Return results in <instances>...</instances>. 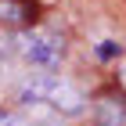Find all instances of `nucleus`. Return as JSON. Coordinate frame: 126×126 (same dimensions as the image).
Masks as SVG:
<instances>
[{
    "label": "nucleus",
    "instance_id": "nucleus-3",
    "mask_svg": "<svg viewBox=\"0 0 126 126\" xmlns=\"http://www.w3.org/2000/svg\"><path fill=\"white\" fill-rule=\"evenodd\" d=\"M97 115H101L105 126H126V108H123L119 97H105V101L97 105Z\"/></svg>",
    "mask_w": 126,
    "mask_h": 126
},
{
    "label": "nucleus",
    "instance_id": "nucleus-7",
    "mask_svg": "<svg viewBox=\"0 0 126 126\" xmlns=\"http://www.w3.org/2000/svg\"><path fill=\"white\" fill-rule=\"evenodd\" d=\"M0 76H4V54H0Z\"/></svg>",
    "mask_w": 126,
    "mask_h": 126
},
{
    "label": "nucleus",
    "instance_id": "nucleus-4",
    "mask_svg": "<svg viewBox=\"0 0 126 126\" xmlns=\"http://www.w3.org/2000/svg\"><path fill=\"white\" fill-rule=\"evenodd\" d=\"M32 11L29 4H18V0H0V22H25Z\"/></svg>",
    "mask_w": 126,
    "mask_h": 126
},
{
    "label": "nucleus",
    "instance_id": "nucleus-6",
    "mask_svg": "<svg viewBox=\"0 0 126 126\" xmlns=\"http://www.w3.org/2000/svg\"><path fill=\"white\" fill-rule=\"evenodd\" d=\"M0 126H25L15 112H7V108H0Z\"/></svg>",
    "mask_w": 126,
    "mask_h": 126
},
{
    "label": "nucleus",
    "instance_id": "nucleus-1",
    "mask_svg": "<svg viewBox=\"0 0 126 126\" xmlns=\"http://www.w3.org/2000/svg\"><path fill=\"white\" fill-rule=\"evenodd\" d=\"M22 101L25 105H47V108H58L65 115H76L87 108V97L79 94L72 83H65L61 76H36L22 87Z\"/></svg>",
    "mask_w": 126,
    "mask_h": 126
},
{
    "label": "nucleus",
    "instance_id": "nucleus-2",
    "mask_svg": "<svg viewBox=\"0 0 126 126\" xmlns=\"http://www.w3.org/2000/svg\"><path fill=\"white\" fill-rule=\"evenodd\" d=\"M18 50L25 54V61H32L40 68H58L65 58V40L47 29H29L18 36Z\"/></svg>",
    "mask_w": 126,
    "mask_h": 126
},
{
    "label": "nucleus",
    "instance_id": "nucleus-5",
    "mask_svg": "<svg viewBox=\"0 0 126 126\" xmlns=\"http://www.w3.org/2000/svg\"><path fill=\"white\" fill-rule=\"evenodd\" d=\"M123 54V43H115V40H105V43H97V58L108 61V58H119Z\"/></svg>",
    "mask_w": 126,
    "mask_h": 126
}]
</instances>
